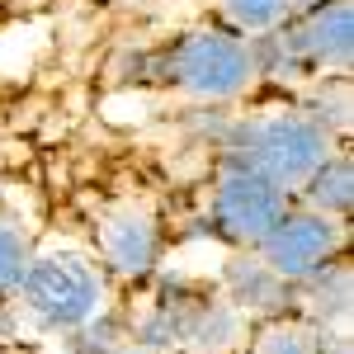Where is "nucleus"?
<instances>
[{
  "mask_svg": "<svg viewBox=\"0 0 354 354\" xmlns=\"http://www.w3.org/2000/svg\"><path fill=\"white\" fill-rule=\"evenodd\" d=\"M33 265V245L15 222H0V302H10Z\"/></svg>",
  "mask_w": 354,
  "mask_h": 354,
  "instance_id": "nucleus-14",
  "label": "nucleus"
},
{
  "mask_svg": "<svg viewBox=\"0 0 354 354\" xmlns=\"http://www.w3.org/2000/svg\"><path fill=\"white\" fill-rule=\"evenodd\" d=\"M322 340H326V335L312 326V322L270 317V322H260L255 335H250V354H317Z\"/></svg>",
  "mask_w": 354,
  "mask_h": 354,
  "instance_id": "nucleus-13",
  "label": "nucleus"
},
{
  "mask_svg": "<svg viewBox=\"0 0 354 354\" xmlns=\"http://www.w3.org/2000/svg\"><path fill=\"white\" fill-rule=\"evenodd\" d=\"M283 53L293 71L312 76H350L354 62V10L350 0H307L288 24L265 38Z\"/></svg>",
  "mask_w": 354,
  "mask_h": 354,
  "instance_id": "nucleus-5",
  "label": "nucleus"
},
{
  "mask_svg": "<svg viewBox=\"0 0 354 354\" xmlns=\"http://www.w3.org/2000/svg\"><path fill=\"white\" fill-rule=\"evenodd\" d=\"M298 194H302L307 208H317V213H326V218H335V222H350V208H354V165H350V156L335 151Z\"/></svg>",
  "mask_w": 354,
  "mask_h": 354,
  "instance_id": "nucleus-12",
  "label": "nucleus"
},
{
  "mask_svg": "<svg viewBox=\"0 0 354 354\" xmlns=\"http://www.w3.org/2000/svg\"><path fill=\"white\" fill-rule=\"evenodd\" d=\"M340 250H345V222L326 218V213H317V208H283L274 227L255 241V255L270 265L283 283H293L298 288L302 279H312L317 270H326L330 260H340Z\"/></svg>",
  "mask_w": 354,
  "mask_h": 354,
  "instance_id": "nucleus-6",
  "label": "nucleus"
},
{
  "mask_svg": "<svg viewBox=\"0 0 354 354\" xmlns=\"http://www.w3.org/2000/svg\"><path fill=\"white\" fill-rule=\"evenodd\" d=\"M104 298H109L104 265H95L81 250H53V255H33L10 302L38 335H76L104 312Z\"/></svg>",
  "mask_w": 354,
  "mask_h": 354,
  "instance_id": "nucleus-1",
  "label": "nucleus"
},
{
  "mask_svg": "<svg viewBox=\"0 0 354 354\" xmlns=\"http://www.w3.org/2000/svg\"><path fill=\"white\" fill-rule=\"evenodd\" d=\"M307 0H213V15L222 28L241 38H270L298 15Z\"/></svg>",
  "mask_w": 354,
  "mask_h": 354,
  "instance_id": "nucleus-10",
  "label": "nucleus"
},
{
  "mask_svg": "<svg viewBox=\"0 0 354 354\" xmlns=\"http://www.w3.org/2000/svg\"><path fill=\"white\" fill-rule=\"evenodd\" d=\"M317 354H350V350H345V345H326V340H322V350H317Z\"/></svg>",
  "mask_w": 354,
  "mask_h": 354,
  "instance_id": "nucleus-16",
  "label": "nucleus"
},
{
  "mask_svg": "<svg viewBox=\"0 0 354 354\" xmlns=\"http://www.w3.org/2000/svg\"><path fill=\"white\" fill-rule=\"evenodd\" d=\"M241 326L245 317L227 298H180L175 307H165L161 340H170V345H180L189 354H208V350L236 345Z\"/></svg>",
  "mask_w": 354,
  "mask_h": 354,
  "instance_id": "nucleus-8",
  "label": "nucleus"
},
{
  "mask_svg": "<svg viewBox=\"0 0 354 354\" xmlns=\"http://www.w3.org/2000/svg\"><path fill=\"white\" fill-rule=\"evenodd\" d=\"M265 76V53L255 38H241L222 24L185 33L165 57V81L198 104H232Z\"/></svg>",
  "mask_w": 354,
  "mask_h": 354,
  "instance_id": "nucleus-2",
  "label": "nucleus"
},
{
  "mask_svg": "<svg viewBox=\"0 0 354 354\" xmlns=\"http://www.w3.org/2000/svg\"><path fill=\"white\" fill-rule=\"evenodd\" d=\"M236 156L265 170L283 194H293L335 156V133L312 113H265L245 128Z\"/></svg>",
  "mask_w": 354,
  "mask_h": 354,
  "instance_id": "nucleus-3",
  "label": "nucleus"
},
{
  "mask_svg": "<svg viewBox=\"0 0 354 354\" xmlns=\"http://www.w3.org/2000/svg\"><path fill=\"white\" fill-rule=\"evenodd\" d=\"M288 208V194L274 185L265 170L245 161V156H227L213 175V194H208V222L227 245L236 250H255V241L274 227V218Z\"/></svg>",
  "mask_w": 354,
  "mask_h": 354,
  "instance_id": "nucleus-4",
  "label": "nucleus"
},
{
  "mask_svg": "<svg viewBox=\"0 0 354 354\" xmlns=\"http://www.w3.org/2000/svg\"><path fill=\"white\" fill-rule=\"evenodd\" d=\"M100 260H104V274H118V279L151 274L156 260H161L156 213L142 208V203H118V208H109L100 218Z\"/></svg>",
  "mask_w": 354,
  "mask_h": 354,
  "instance_id": "nucleus-7",
  "label": "nucleus"
},
{
  "mask_svg": "<svg viewBox=\"0 0 354 354\" xmlns=\"http://www.w3.org/2000/svg\"><path fill=\"white\" fill-rule=\"evenodd\" d=\"M222 298L250 322H270V317H283L293 283H283L255 250H232V260L222 270Z\"/></svg>",
  "mask_w": 354,
  "mask_h": 354,
  "instance_id": "nucleus-9",
  "label": "nucleus"
},
{
  "mask_svg": "<svg viewBox=\"0 0 354 354\" xmlns=\"http://www.w3.org/2000/svg\"><path fill=\"white\" fill-rule=\"evenodd\" d=\"M298 288H312L307 317H312V326L322 330V335H330V326H345L350 322V265L345 260H330L326 270L302 279Z\"/></svg>",
  "mask_w": 354,
  "mask_h": 354,
  "instance_id": "nucleus-11",
  "label": "nucleus"
},
{
  "mask_svg": "<svg viewBox=\"0 0 354 354\" xmlns=\"http://www.w3.org/2000/svg\"><path fill=\"white\" fill-rule=\"evenodd\" d=\"M113 354H151V345L147 340H128V345H118Z\"/></svg>",
  "mask_w": 354,
  "mask_h": 354,
  "instance_id": "nucleus-15",
  "label": "nucleus"
}]
</instances>
